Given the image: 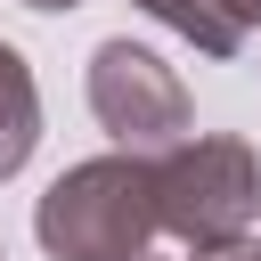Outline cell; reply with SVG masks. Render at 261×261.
<instances>
[{"instance_id":"cell-10","label":"cell","mask_w":261,"mask_h":261,"mask_svg":"<svg viewBox=\"0 0 261 261\" xmlns=\"http://www.w3.org/2000/svg\"><path fill=\"white\" fill-rule=\"evenodd\" d=\"M0 261H8V253H0Z\"/></svg>"},{"instance_id":"cell-5","label":"cell","mask_w":261,"mask_h":261,"mask_svg":"<svg viewBox=\"0 0 261 261\" xmlns=\"http://www.w3.org/2000/svg\"><path fill=\"white\" fill-rule=\"evenodd\" d=\"M139 8H147L163 33H179L196 57H237L245 33H253V24L237 16V0H139Z\"/></svg>"},{"instance_id":"cell-8","label":"cell","mask_w":261,"mask_h":261,"mask_svg":"<svg viewBox=\"0 0 261 261\" xmlns=\"http://www.w3.org/2000/svg\"><path fill=\"white\" fill-rule=\"evenodd\" d=\"M237 261H261V237H245V253H237Z\"/></svg>"},{"instance_id":"cell-4","label":"cell","mask_w":261,"mask_h":261,"mask_svg":"<svg viewBox=\"0 0 261 261\" xmlns=\"http://www.w3.org/2000/svg\"><path fill=\"white\" fill-rule=\"evenodd\" d=\"M41 147V82L24 65V49L0 41V179H16Z\"/></svg>"},{"instance_id":"cell-1","label":"cell","mask_w":261,"mask_h":261,"mask_svg":"<svg viewBox=\"0 0 261 261\" xmlns=\"http://www.w3.org/2000/svg\"><path fill=\"white\" fill-rule=\"evenodd\" d=\"M155 171V237H171L188 261H237L261 228V155L237 130H179L147 155Z\"/></svg>"},{"instance_id":"cell-7","label":"cell","mask_w":261,"mask_h":261,"mask_svg":"<svg viewBox=\"0 0 261 261\" xmlns=\"http://www.w3.org/2000/svg\"><path fill=\"white\" fill-rule=\"evenodd\" d=\"M237 16H245V24H261V0H237Z\"/></svg>"},{"instance_id":"cell-2","label":"cell","mask_w":261,"mask_h":261,"mask_svg":"<svg viewBox=\"0 0 261 261\" xmlns=\"http://www.w3.org/2000/svg\"><path fill=\"white\" fill-rule=\"evenodd\" d=\"M33 237L49 261H130L139 245H155V171L139 147L90 155L73 171H57L33 204Z\"/></svg>"},{"instance_id":"cell-9","label":"cell","mask_w":261,"mask_h":261,"mask_svg":"<svg viewBox=\"0 0 261 261\" xmlns=\"http://www.w3.org/2000/svg\"><path fill=\"white\" fill-rule=\"evenodd\" d=\"M130 261H171V253H155V245H139V253H130Z\"/></svg>"},{"instance_id":"cell-6","label":"cell","mask_w":261,"mask_h":261,"mask_svg":"<svg viewBox=\"0 0 261 261\" xmlns=\"http://www.w3.org/2000/svg\"><path fill=\"white\" fill-rule=\"evenodd\" d=\"M24 8H41V16H65V8H82V0H24Z\"/></svg>"},{"instance_id":"cell-3","label":"cell","mask_w":261,"mask_h":261,"mask_svg":"<svg viewBox=\"0 0 261 261\" xmlns=\"http://www.w3.org/2000/svg\"><path fill=\"white\" fill-rule=\"evenodd\" d=\"M90 114H98V130H106L114 147L155 155V147H171V139L188 130V82H179L147 41L114 33V41L90 49Z\"/></svg>"}]
</instances>
